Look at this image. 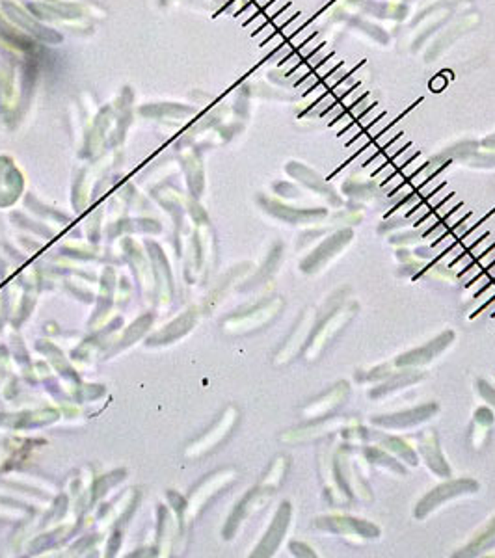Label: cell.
Segmentation results:
<instances>
[{
	"label": "cell",
	"instance_id": "10",
	"mask_svg": "<svg viewBox=\"0 0 495 558\" xmlns=\"http://www.w3.org/2000/svg\"><path fill=\"white\" fill-rule=\"evenodd\" d=\"M421 376L419 374H415V372H399V374H393L391 380L387 383H384V385H380L378 389H374L373 393H371V397H382V395H387L389 391H396V389H402L406 387V385H410V383L417 382Z\"/></svg>",
	"mask_w": 495,
	"mask_h": 558
},
{
	"label": "cell",
	"instance_id": "12",
	"mask_svg": "<svg viewBox=\"0 0 495 558\" xmlns=\"http://www.w3.org/2000/svg\"><path fill=\"white\" fill-rule=\"evenodd\" d=\"M494 544H495V519L491 521V525L486 527L484 532H482V534H479V538H476L475 542L469 545V551H467V554L481 553V551L491 547Z\"/></svg>",
	"mask_w": 495,
	"mask_h": 558
},
{
	"label": "cell",
	"instance_id": "2",
	"mask_svg": "<svg viewBox=\"0 0 495 558\" xmlns=\"http://www.w3.org/2000/svg\"><path fill=\"white\" fill-rule=\"evenodd\" d=\"M476 489H479V484L473 482V480H453V482L441 484L439 487L432 489V492L417 504V508H415V517L429 516L430 512L441 507L449 499L460 497L464 495V493H475Z\"/></svg>",
	"mask_w": 495,
	"mask_h": 558
},
{
	"label": "cell",
	"instance_id": "7",
	"mask_svg": "<svg viewBox=\"0 0 495 558\" xmlns=\"http://www.w3.org/2000/svg\"><path fill=\"white\" fill-rule=\"evenodd\" d=\"M419 452L424 458V462L429 464V467L438 473L439 477H449L451 469H449L447 462H445L441 450H439L438 435L432 430H426L419 435Z\"/></svg>",
	"mask_w": 495,
	"mask_h": 558
},
{
	"label": "cell",
	"instance_id": "11",
	"mask_svg": "<svg viewBox=\"0 0 495 558\" xmlns=\"http://www.w3.org/2000/svg\"><path fill=\"white\" fill-rule=\"evenodd\" d=\"M365 455H367L369 462L382 465V467L389 469V471H393V473H399V475H404L406 473V469L401 467V465H399V462H395V460L391 458V455H389L387 450L376 449V447H369V449L365 450Z\"/></svg>",
	"mask_w": 495,
	"mask_h": 558
},
{
	"label": "cell",
	"instance_id": "4",
	"mask_svg": "<svg viewBox=\"0 0 495 558\" xmlns=\"http://www.w3.org/2000/svg\"><path fill=\"white\" fill-rule=\"evenodd\" d=\"M436 412H438V406H436V404H424V406L414 407V410H408V412L374 417L373 425L384 426V428H408V426L419 425V422L426 421V419H430Z\"/></svg>",
	"mask_w": 495,
	"mask_h": 558
},
{
	"label": "cell",
	"instance_id": "5",
	"mask_svg": "<svg viewBox=\"0 0 495 558\" xmlns=\"http://www.w3.org/2000/svg\"><path fill=\"white\" fill-rule=\"evenodd\" d=\"M350 240H352V233L350 231H341L337 233V235H334V237L326 238L321 246L316 248L311 255L307 257V260L304 263V270H307V272L319 270V266H322L324 263H328L331 257L337 255L344 246H349Z\"/></svg>",
	"mask_w": 495,
	"mask_h": 558
},
{
	"label": "cell",
	"instance_id": "1",
	"mask_svg": "<svg viewBox=\"0 0 495 558\" xmlns=\"http://www.w3.org/2000/svg\"><path fill=\"white\" fill-rule=\"evenodd\" d=\"M354 315H356V305H343V308L337 309L330 318H326V320L322 322V326L316 328L315 335L311 337L307 355H309L311 360H315L316 355L321 354L326 346L334 341L335 335L343 330L344 324H346Z\"/></svg>",
	"mask_w": 495,
	"mask_h": 558
},
{
	"label": "cell",
	"instance_id": "8",
	"mask_svg": "<svg viewBox=\"0 0 495 558\" xmlns=\"http://www.w3.org/2000/svg\"><path fill=\"white\" fill-rule=\"evenodd\" d=\"M346 397H349V383L341 382L337 383L335 387H331L330 391H326L322 397L313 400V402L304 410V413L311 417V419H321V417L334 412L337 406H341Z\"/></svg>",
	"mask_w": 495,
	"mask_h": 558
},
{
	"label": "cell",
	"instance_id": "6",
	"mask_svg": "<svg viewBox=\"0 0 495 558\" xmlns=\"http://www.w3.org/2000/svg\"><path fill=\"white\" fill-rule=\"evenodd\" d=\"M454 339L453 331H445L444 335H439L438 339L434 341H430L429 345H424L423 348H417V350H411L408 354L401 355L399 360H396V365L399 367H410V365H424L432 361L436 355L439 354L441 350H445Z\"/></svg>",
	"mask_w": 495,
	"mask_h": 558
},
{
	"label": "cell",
	"instance_id": "9",
	"mask_svg": "<svg viewBox=\"0 0 495 558\" xmlns=\"http://www.w3.org/2000/svg\"><path fill=\"white\" fill-rule=\"evenodd\" d=\"M374 440L380 441V447L387 452H395V455L401 456L402 460H406L408 464L417 465V455H415L414 450L410 449V445L404 443L401 437H391V435H373Z\"/></svg>",
	"mask_w": 495,
	"mask_h": 558
},
{
	"label": "cell",
	"instance_id": "13",
	"mask_svg": "<svg viewBox=\"0 0 495 558\" xmlns=\"http://www.w3.org/2000/svg\"><path fill=\"white\" fill-rule=\"evenodd\" d=\"M479 391L482 393V397L495 407V389L491 385H488L486 382H479Z\"/></svg>",
	"mask_w": 495,
	"mask_h": 558
},
{
	"label": "cell",
	"instance_id": "3",
	"mask_svg": "<svg viewBox=\"0 0 495 558\" xmlns=\"http://www.w3.org/2000/svg\"><path fill=\"white\" fill-rule=\"evenodd\" d=\"M315 527L335 534H349V536H364V538H376L380 530L371 525L365 519H356V517H321L315 519Z\"/></svg>",
	"mask_w": 495,
	"mask_h": 558
}]
</instances>
